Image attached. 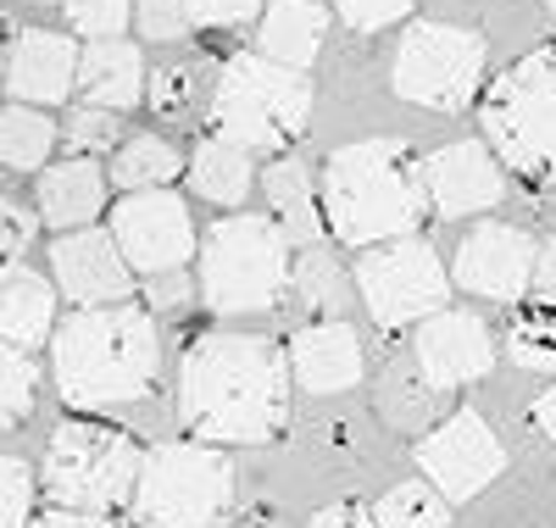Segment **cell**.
Listing matches in <instances>:
<instances>
[{
	"instance_id": "14",
	"label": "cell",
	"mask_w": 556,
	"mask_h": 528,
	"mask_svg": "<svg viewBox=\"0 0 556 528\" xmlns=\"http://www.w3.org/2000/svg\"><path fill=\"white\" fill-rule=\"evenodd\" d=\"M412 367L429 390H462L495 367V334L479 312H434L412 328Z\"/></svg>"
},
{
	"instance_id": "6",
	"label": "cell",
	"mask_w": 556,
	"mask_h": 528,
	"mask_svg": "<svg viewBox=\"0 0 556 528\" xmlns=\"http://www.w3.org/2000/svg\"><path fill=\"white\" fill-rule=\"evenodd\" d=\"M312 123V78L267 62L262 51H235L212 89V134L235 139L240 151L285 156Z\"/></svg>"
},
{
	"instance_id": "30",
	"label": "cell",
	"mask_w": 556,
	"mask_h": 528,
	"mask_svg": "<svg viewBox=\"0 0 556 528\" xmlns=\"http://www.w3.org/2000/svg\"><path fill=\"white\" fill-rule=\"evenodd\" d=\"M34 401H39V367H34V356L0 340V428L28 423Z\"/></svg>"
},
{
	"instance_id": "47",
	"label": "cell",
	"mask_w": 556,
	"mask_h": 528,
	"mask_svg": "<svg viewBox=\"0 0 556 528\" xmlns=\"http://www.w3.org/2000/svg\"><path fill=\"white\" fill-rule=\"evenodd\" d=\"M545 7H556V0H545Z\"/></svg>"
},
{
	"instance_id": "21",
	"label": "cell",
	"mask_w": 556,
	"mask_h": 528,
	"mask_svg": "<svg viewBox=\"0 0 556 528\" xmlns=\"http://www.w3.org/2000/svg\"><path fill=\"white\" fill-rule=\"evenodd\" d=\"M51 334H56V284L23 262L0 267V340L34 356L39 345H51Z\"/></svg>"
},
{
	"instance_id": "25",
	"label": "cell",
	"mask_w": 556,
	"mask_h": 528,
	"mask_svg": "<svg viewBox=\"0 0 556 528\" xmlns=\"http://www.w3.org/2000/svg\"><path fill=\"white\" fill-rule=\"evenodd\" d=\"M173 178H184V156L162 134H123V146L112 151V173H106L112 189L134 196V189H167Z\"/></svg>"
},
{
	"instance_id": "43",
	"label": "cell",
	"mask_w": 556,
	"mask_h": 528,
	"mask_svg": "<svg viewBox=\"0 0 556 528\" xmlns=\"http://www.w3.org/2000/svg\"><path fill=\"white\" fill-rule=\"evenodd\" d=\"M529 290H534V301H556V239H551V246H540Z\"/></svg>"
},
{
	"instance_id": "13",
	"label": "cell",
	"mask_w": 556,
	"mask_h": 528,
	"mask_svg": "<svg viewBox=\"0 0 556 528\" xmlns=\"http://www.w3.org/2000/svg\"><path fill=\"white\" fill-rule=\"evenodd\" d=\"M534 256L540 246L513 228V223H473L462 234V246L451 256V290L462 296H479L495 306H518L529 296V278H534Z\"/></svg>"
},
{
	"instance_id": "4",
	"label": "cell",
	"mask_w": 556,
	"mask_h": 528,
	"mask_svg": "<svg viewBox=\"0 0 556 528\" xmlns=\"http://www.w3.org/2000/svg\"><path fill=\"white\" fill-rule=\"evenodd\" d=\"M479 123L495 162L545 189L556 184V39L518 56L490 89H479Z\"/></svg>"
},
{
	"instance_id": "42",
	"label": "cell",
	"mask_w": 556,
	"mask_h": 528,
	"mask_svg": "<svg viewBox=\"0 0 556 528\" xmlns=\"http://www.w3.org/2000/svg\"><path fill=\"white\" fill-rule=\"evenodd\" d=\"M28 528H112V517H96V512H62V506H51V512L28 517Z\"/></svg>"
},
{
	"instance_id": "36",
	"label": "cell",
	"mask_w": 556,
	"mask_h": 528,
	"mask_svg": "<svg viewBox=\"0 0 556 528\" xmlns=\"http://www.w3.org/2000/svg\"><path fill=\"white\" fill-rule=\"evenodd\" d=\"M417 12V0H334V17L351 28V34H379V28H395Z\"/></svg>"
},
{
	"instance_id": "37",
	"label": "cell",
	"mask_w": 556,
	"mask_h": 528,
	"mask_svg": "<svg viewBox=\"0 0 556 528\" xmlns=\"http://www.w3.org/2000/svg\"><path fill=\"white\" fill-rule=\"evenodd\" d=\"M429 406H434V390L417 378V367H412V373H390V384H384V412H390L401 428H417V423L429 417Z\"/></svg>"
},
{
	"instance_id": "7",
	"label": "cell",
	"mask_w": 556,
	"mask_h": 528,
	"mask_svg": "<svg viewBox=\"0 0 556 528\" xmlns=\"http://www.w3.org/2000/svg\"><path fill=\"white\" fill-rule=\"evenodd\" d=\"M134 528H228L235 512V462L223 445L173 440L139 456V478L128 495Z\"/></svg>"
},
{
	"instance_id": "3",
	"label": "cell",
	"mask_w": 556,
	"mask_h": 528,
	"mask_svg": "<svg viewBox=\"0 0 556 528\" xmlns=\"http://www.w3.org/2000/svg\"><path fill=\"white\" fill-rule=\"evenodd\" d=\"M317 206H323V234L334 246H351V251L417 234V223L429 217L424 156H412V146H401V139H356V146H340L323 162Z\"/></svg>"
},
{
	"instance_id": "24",
	"label": "cell",
	"mask_w": 556,
	"mask_h": 528,
	"mask_svg": "<svg viewBox=\"0 0 556 528\" xmlns=\"http://www.w3.org/2000/svg\"><path fill=\"white\" fill-rule=\"evenodd\" d=\"M195 189V196L206 201V206H245V196H251V184H256V167H251V151H240L235 139H223V134H201L195 139V151H190V167H184Z\"/></svg>"
},
{
	"instance_id": "27",
	"label": "cell",
	"mask_w": 556,
	"mask_h": 528,
	"mask_svg": "<svg viewBox=\"0 0 556 528\" xmlns=\"http://www.w3.org/2000/svg\"><path fill=\"white\" fill-rule=\"evenodd\" d=\"M506 356L529 373H556V301L518 306L513 328H506Z\"/></svg>"
},
{
	"instance_id": "28",
	"label": "cell",
	"mask_w": 556,
	"mask_h": 528,
	"mask_svg": "<svg viewBox=\"0 0 556 528\" xmlns=\"http://www.w3.org/2000/svg\"><path fill=\"white\" fill-rule=\"evenodd\" d=\"M379 528H445L451 523V501L429 485V478H412V485H395L379 495L374 506Z\"/></svg>"
},
{
	"instance_id": "20",
	"label": "cell",
	"mask_w": 556,
	"mask_h": 528,
	"mask_svg": "<svg viewBox=\"0 0 556 528\" xmlns=\"http://www.w3.org/2000/svg\"><path fill=\"white\" fill-rule=\"evenodd\" d=\"M106 167L96 156H67L39 167V223H51L56 234L89 228L106 212Z\"/></svg>"
},
{
	"instance_id": "26",
	"label": "cell",
	"mask_w": 556,
	"mask_h": 528,
	"mask_svg": "<svg viewBox=\"0 0 556 528\" xmlns=\"http://www.w3.org/2000/svg\"><path fill=\"white\" fill-rule=\"evenodd\" d=\"M56 139H62V128L45 117V106H23V101L0 106V167L39 173L45 162H51Z\"/></svg>"
},
{
	"instance_id": "16",
	"label": "cell",
	"mask_w": 556,
	"mask_h": 528,
	"mask_svg": "<svg viewBox=\"0 0 556 528\" xmlns=\"http://www.w3.org/2000/svg\"><path fill=\"white\" fill-rule=\"evenodd\" d=\"M424 196H429V217H479L495 212L506 201V167L495 162V151L484 139H456L424 156Z\"/></svg>"
},
{
	"instance_id": "15",
	"label": "cell",
	"mask_w": 556,
	"mask_h": 528,
	"mask_svg": "<svg viewBox=\"0 0 556 528\" xmlns=\"http://www.w3.org/2000/svg\"><path fill=\"white\" fill-rule=\"evenodd\" d=\"M51 284L73 312L134 301V267L123 262L112 228H96V223L51 239Z\"/></svg>"
},
{
	"instance_id": "33",
	"label": "cell",
	"mask_w": 556,
	"mask_h": 528,
	"mask_svg": "<svg viewBox=\"0 0 556 528\" xmlns=\"http://www.w3.org/2000/svg\"><path fill=\"white\" fill-rule=\"evenodd\" d=\"M195 101H201L195 67H156V73H146V106L156 117H184V112H195Z\"/></svg>"
},
{
	"instance_id": "2",
	"label": "cell",
	"mask_w": 556,
	"mask_h": 528,
	"mask_svg": "<svg viewBox=\"0 0 556 528\" xmlns=\"http://www.w3.org/2000/svg\"><path fill=\"white\" fill-rule=\"evenodd\" d=\"M51 367H56L62 401L84 417L146 401L162 378L156 317L139 301L78 306L51 334Z\"/></svg>"
},
{
	"instance_id": "44",
	"label": "cell",
	"mask_w": 556,
	"mask_h": 528,
	"mask_svg": "<svg viewBox=\"0 0 556 528\" xmlns=\"http://www.w3.org/2000/svg\"><path fill=\"white\" fill-rule=\"evenodd\" d=\"M529 417H534V428H540V435L556 445V384H551V390H545V395L529 406Z\"/></svg>"
},
{
	"instance_id": "23",
	"label": "cell",
	"mask_w": 556,
	"mask_h": 528,
	"mask_svg": "<svg viewBox=\"0 0 556 528\" xmlns=\"http://www.w3.org/2000/svg\"><path fill=\"white\" fill-rule=\"evenodd\" d=\"M323 39H329V7L323 0H273L262 12V56L267 62H285L295 73H312Z\"/></svg>"
},
{
	"instance_id": "31",
	"label": "cell",
	"mask_w": 556,
	"mask_h": 528,
	"mask_svg": "<svg viewBox=\"0 0 556 528\" xmlns=\"http://www.w3.org/2000/svg\"><path fill=\"white\" fill-rule=\"evenodd\" d=\"M62 134H67V146H73L78 156L117 151V146H123V112H106V106H73Z\"/></svg>"
},
{
	"instance_id": "35",
	"label": "cell",
	"mask_w": 556,
	"mask_h": 528,
	"mask_svg": "<svg viewBox=\"0 0 556 528\" xmlns=\"http://www.w3.org/2000/svg\"><path fill=\"white\" fill-rule=\"evenodd\" d=\"M34 517V473L17 456H0V528H28Z\"/></svg>"
},
{
	"instance_id": "12",
	"label": "cell",
	"mask_w": 556,
	"mask_h": 528,
	"mask_svg": "<svg viewBox=\"0 0 556 528\" xmlns=\"http://www.w3.org/2000/svg\"><path fill=\"white\" fill-rule=\"evenodd\" d=\"M417 467H424V478L456 506V501H473L495 485L501 467H506V451L479 412H451L445 423H434L429 435L417 440Z\"/></svg>"
},
{
	"instance_id": "40",
	"label": "cell",
	"mask_w": 556,
	"mask_h": 528,
	"mask_svg": "<svg viewBox=\"0 0 556 528\" xmlns=\"http://www.w3.org/2000/svg\"><path fill=\"white\" fill-rule=\"evenodd\" d=\"M190 301H195V278L178 267V273L146 278V301H139V306H146V312H184Z\"/></svg>"
},
{
	"instance_id": "5",
	"label": "cell",
	"mask_w": 556,
	"mask_h": 528,
	"mask_svg": "<svg viewBox=\"0 0 556 528\" xmlns=\"http://www.w3.org/2000/svg\"><path fill=\"white\" fill-rule=\"evenodd\" d=\"M201 273H195V301L217 317H245L273 312L290 296V239L278 234L273 217L256 212H228L201 234Z\"/></svg>"
},
{
	"instance_id": "11",
	"label": "cell",
	"mask_w": 556,
	"mask_h": 528,
	"mask_svg": "<svg viewBox=\"0 0 556 528\" xmlns=\"http://www.w3.org/2000/svg\"><path fill=\"white\" fill-rule=\"evenodd\" d=\"M112 239L123 262L134 267V278H156V273H178L190 267L201 251V234L190 223V201L178 189H134L112 206Z\"/></svg>"
},
{
	"instance_id": "10",
	"label": "cell",
	"mask_w": 556,
	"mask_h": 528,
	"mask_svg": "<svg viewBox=\"0 0 556 528\" xmlns=\"http://www.w3.org/2000/svg\"><path fill=\"white\" fill-rule=\"evenodd\" d=\"M490 45L456 23H412L395 45L390 84L406 106L424 112H468L484 89Z\"/></svg>"
},
{
	"instance_id": "39",
	"label": "cell",
	"mask_w": 556,
	"mask_h": 528,
	"mask_svg": "<svg viewBox=\"0 0 556 528\" xmlns=\"http://www.w3.org/2000/svg\"><path fill=\"white\" fill-rule=\"evenodd\" d=\"M34 234H39V212L0 196V256H23L34 246Z\"/></svg>"
},
{
	"instance_id": "19",
	"label": "cell",
	"mask_w": 556,
	"mask_h": 528,
	"mask_svg": "<svg viewBox=\"0 0 556 528\" xmlns=\"http://www.w3.org/2000/svg\"><path fill=\"white\" fill-rule=\"evenodd\" d=\"M73 95L84 106H106V112H134L146 101V56L128 39H89L78 51Z\"/></svg>"
},
{
	"instance_id": "8",
	"label": "cell",
	"mask_w": 556,
	"mask_h": 528,
	"mask_svg": "<svg viewBox=\"0 0 556 528\" xmlns=\"http://www.w3.org/2000/svg\"><path fill=\"white\" fill-rule=\"evenodd\" d=\"M139 440L128 428H112L101 417H62L51 445H45V501L62 512H96L112 517L128 506L134 478H139Z\"/></svg>"
},
{
	"instance_id": "22",
	"label": "cell",
	"mask_w": 556,
	"mask_h": 528,
	"mask_svg": "<svg viewBox=\"0 0 556 528\" xmlns=\"http://www.w3.org/2000/svg\"><path fill=\"white\" fill-rule=\"evenodd\" d=\"M262 196H267V212L278 223V234L290 239V246H317L323 239V206H317V178L312 167L285 151L262 167Z\"/></svg>"
},
{
	"instance_id": "29",
	"label": "cell",
	"mask_w": 556,
	"mask_h": 528,
	"mask_svg": "<svg viewBox=\"0 0 556 528\" xmlns=\"http://www.w3.org/2000/svg\"><path fill=\"white\" fill-rule=\"evenodd\" d=\"M290 296H301L312 312L340 317L345 312V278H340V267L323 256L317 246H306L301 256H290Z\"/></svg>"
},
{
	"instance_id": "17",
	"label": "cell",
	"mask_w": 556,
	"mask_h": 528,
	"mask_svg": "<svg viewBox=\"0 0 556 528\" xmlns=\"http://www.w3.org/2000/svg\"><path fill=\"white\" fill-rule=\"evenodd\" d=\"M73 73H78V45L56 28H23L7 45L0 62V89L23 106H62L73 95Z\"/></svg>"
},
{
	"instance_id": "1",
	"label": "cell",
	"mask_w": 556,
	"mask_h": 528,
	"mask_svg": "<svg viewBox=\"0 0 556 528\" xmlns=\"http://www.w3.org/2000/svg\"><path fill=\"white\" fill-rule=\"evenodd\" d=\"M178 423L201 445H273L290 428V356L267 334L212 328L184 345Z\"/></svg>"
},
{
	"instance_id": "41",
	"label": "cell",
	"mask_w": 556,
	"mask_h": 528,
	"mask_svg": "<svg viewBox=\"0 0 556 528\" xmlns=\"http://www.w3.org/2000/svg\"><path fill=\"white\" fill-rule=\"evenodd\" d=\"M306 528H379L374 523V512L367 506H351V501H334V506H323Z\"/></svg>"
},
{
	"instance_id": "32",
	"label": "cell",
	"mask_w": 556,
	"mask_h": 528,
	"mask_svg": "<svg viewBox=\"0 0 556 528\" xmlns=\"http://www.w3.org/2000/svg\"><path fill=\"white\" fill-rule=\"evenodd\" d=\"M62 12L78 39H123V28L134 23V0H62Z\"/></svg>"
},
{
	"instance_id": "45",
	"label": "cell",
	"mask_w": 556,
	"mask_h": 528,
	"mask_svg": "<svg viewBox=\"0 0 556 528\" xmlns=\"http://www.w3.org/2000/svg\"><path fill=\"white\" fill-rule=\"evenodd\" d=\"M228 528H285V523H278L273 512H245L240 523H228Z\"/></svg>"
},
{
	"instance_id": "38",
	"label": "cell",
	"mask_w": 556,
	"mask_h": 528,
	"mask_svg": "<svg viewBox=\"0 0 556 528\" xmlns=\"http://www.w3.org/2000/svg\"><path fill=\"white\" fill-rule=\"evenodd\" d=\"M184 12L195 28H245L262 12V0H184Z\"/></svg>"
},
{
	"instance_id": "9",
	"label": "cell",
	"mask_w": 556,
	"mask_h": 528,
	"mask_svg": "<svg viewBox=\"0 0 556 528\" xmlns=\"http://www.w3.org/2000/svg\"><path fill=\"white\" fill-rule=\"evenodd\" d=\"M351 284H356L367 317L384 334L417 328L424 317L451 306V273L424 234H401V239H384V246L356 251Z\"/></svg>"
},
{
	"instance_id": "46",
	"label": "cell",
	"mask_w": 556,
	"mask_h": 528,
	"mask_svg": "<svg viewBox=\"0 0 556 528\" xmlns=\"http://www.w3.org/2000/svg\"><path fill=\"white\" fill-rule=\"evenodd\" d=\"M34 7H62V0H34Z\"/></svg>"
},
{
	"instance_id": "34",
	"label": "cell",
	"mask_w": 556,
	"mask_h": 528,
	"mask_svg": "<svg viewBox=\"0 0 556 528\" xmlns=\"http://www.w3.org/2000/svg\"><path fill=\"white\" fill-rule=\"evenodd\" d=\"M134 23H139V39L146 45H178L184 34H195L184 0H134Z\"/></svg>"
},
{
	"instance_id": "18",
	"label": "cell",
	"mask_w": 556,
	"mask_h": 528,
	"mask_svg": "<svg viewBox=\"0 0 556 528\" xmlns=\"http://www.w3.org/2000/svg\"><path fill=\"white\" fill-rule=\"evenodd\" d=\"M290 378L301 384L306 395H340L351 384H362V334L345 323V317H323V323H306L290 334Z\"/></svg>"
}]
</instances>
